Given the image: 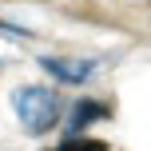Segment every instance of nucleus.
<instances>
[{
	"label": "nucleus",
	"mask_w": 151,
	"mask_h": 151,
	"mask_svg": "<svg viewBox=\"0 0 151 151\" xmlns=\"http://www.w3.org/2000/svg\"><path fill=\"white\" fill-rule=\"evenodd\" d=\"M12 115H16V123H20L28 135H48V131H56L60 127V119H64V96L56 88H48V83H20V88H12Z\"/></svg>",
	"instance_id": "obj_1"
},
{
	"label": "nucleus",
	"mask_w": 151,
	"mask_h": 151,
	"mask_svg": "<svg viewBox=\"0 0 151 151\" xmlns=\"http://www.w3.org/2000/svg\"><path fill=\"white\" fill-rule=\"evenodd\" d=\"M104 64L107 60H99V56H40V68L52 80L68 83V88H80V83L96 80L104 72Z\"/></svg>",
	"instance_id": "obj_2"
},
{
	"label": "nucleus",
	"mask_w": 151,
	"mask_h": 151,
	"mask_svg": "<svg viewBox=\"0 0 151 151\" xmlns=\"http://www.w3.org/2000/svg\"><path fill=\"white\" fill-rule=\"evenodd\" d=\"M107 115H111V107H107V104H99V99H80V104L64 107V119H68V135H83L91 123L107 119Z\"/></svg>",
	"instance_id": "obj_3"
},
{
	"label": "nucleus",
	"mask_w": 151,
	"mask_h": 151,
	"mask_svg": "<svg viewBox=\"0 0 151 151\" xmlns=\"http://www.w3.org/2000/svg\"><path fill=\"white\" fill-rule=\"evenodd\" d=\"M52 151H107V143H104V139H88V135H68Z\"/></svg>",
	"instance_id": "obj_4"
},
{
	"label": "nucleus",
	"mask_w": 151,
	"mask_h": 151,
	"mask_svg": "<svg viewBox=\"0 0 151 151\" xmlns=\"http://www.w3.org/2000/svg\"><path fill=\"white\" fill-rule=\"evenodd\" d=\"M0 32H12V36H24V28H16V24H8V20H0ZM0 60H8V48H4V40H0Z\"/></svg>",
	"instance_id": "obj_5"
}]
</instances>
